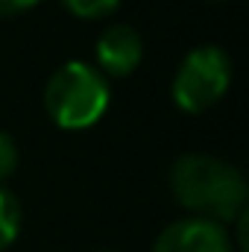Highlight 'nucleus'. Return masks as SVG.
I'll return each instance as SVG.
<instances>
[{"label": "nucleus", "instance_id": "obj_3", "mask_svg": "<svg viewBox=\"0 0 249 252\" xmlns=\"http://www.w3.org/2000/svg\"><path fill=\"white\" fill-rule=\"evenodd\" d=\"M229 82H232V62L226 50L214 44L193 47L173 76V103L182 112L199 115L229 91Z\"/></svg>", "mask_w": 249, "mask_h": 252}, {"label": "nucleus", "instance_id": "obj_5", "mask_svg": "<svg viewBox=\"0 0 249 252\" xmlns=\"http://www.w3.org/2000/svg\"><path fill=\"white\" fill-rule=\"evenodd\" d=\"M141 56H144V41L126 24L109 27L97 38V64L109 76H126V73H132L141 64Z\"/></svg>", "mask_w": 249, "mask_h": 252}, {"label": "nucleus", "instance_id": "obj_10", "mask_svg": "<svg viewBox=\"0 0 249 252\" xmlns=\"http://www.w3.org/2000/svg\"><path fill=\"white\" fill-rule=\"evenodd\" d=\"M211 3H220V0H211Z\"/></svg>", "mask_w": 249, "mask_h": 252}, {"label": "nucleus", "instance_id": "obj_8", "mask_svg": "<svg viewBox=\"0 0 249 252\" xmlns=\"http://www.w3.org/2000/svg\"><path fill=\"white\" fill-rule=\"evenodd\" d=\"M15 167H18V144L12 135L0 132V182L9 179L15 173Z\"/></svg>", "mask_w": 249, "mask_h": 252}, {"label": "nucleus", "instance_id": "obj_4", "mask_svg": "<svg viewBox=\"0 0 249 252\" xmlns=\"http://www.w3.org/2000/svg\"><path fill=\"white\" fill-rule=\"evenodd\" d=\"M153 252H232V241L220 223L205 217H185L158 235Z\"/></svg>", "mask_w": 249, "mask_h": 252}, {"label": "nucleus", "instance_id": "obj_7", "mask_svg": "<svg viewBox=\"0 0 249 252\" xmlns=\"http://www.w3.org/2000/svg\"><path fill=\"white\" fill-rule=\"evenodd\" d=\"M62 3L76 18H103L109 12H115L121 0H62Z\"/></svg>", "mask_w": 249, "mask_h": 252}, {"label": "nucleus", "instance_id": "obj_6", "mask_svg": "<svg viewBox=\"0 0 249 252\" xmlns=\"http://www.w3.org/2000/svg\"><path fill=\"white\" fill-rule=\"evenodd\" d=\"M18 232H21V202L15 199L12 190L0 188V250L12 247Z\"/></svg>", "mask_w": 249, "mask_h": 252}, {"label": "nucleus", "instance_id": "obj_9", "mask_svg": "<svg viewBox=\"0 0 249 252\" xmlns=\"http://www.w3.org/2000/svg\"><path fill=\"white\" fill-rule=\"evenodd\" d=\"M38 0H0V15H12V12H24L30 6H35Z\"/></svg>", "mask_w": 249, "mask_h": 252}, {"label": "nucleus", "instance_id": "obj_1", "mask_svg": "<svg viewBox=\"0 0 249 252\" xmlns=\"http://www.w3.org/2000/svg\"><path fill=\"white\" fill-rule=\"evenodd\" d=\"M173 196L205 220H238L247 211V179L244 173L214 156L187 153L170 170Z\"/></svg>", "mask_w": 249, "mask_h": 252}, {"label": "nucleus", "instance_id": "obj_2", "mask_svg": "<svg viewBox=\"0 0 249 252\" xmlns=\"http://www.w3.org/2000/svg\"><path fill=\"white\" fill-rule=\"evenodd\" d=\"M44 109L62 129H88L109 109V85L97 67L67 62L47 79Z\"/></svg>", "mask_w": 249, "mask_h": 252}]
</instances>
